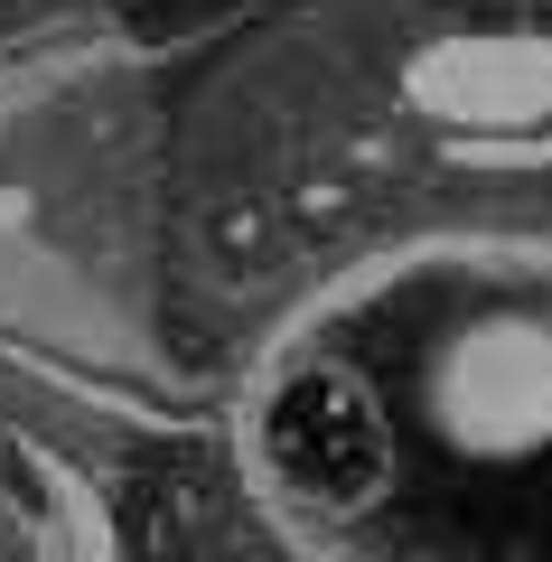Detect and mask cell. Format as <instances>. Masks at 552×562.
Masks as SVG:
<instances>
[{
    "mask_svg": "<svg viewBox=\"0 0 552 562\" xmlns=\"http://www.w3.org/2000/svg\"><path fill=\"white\" fill-rule=\"evenodd\" d=\"M235 450L254 497L300 543L375 535L403 497V413L347 328H291L235 403Z\"/></svg>",
    "mask_w": 552,
    "mask_h": 562,
    "instance_id": "cell-2",
    "label": "cell"
},
{
    "mask_svg": "<svg viewBox=\"0 0 552 562\" xmlns=\"http://www.w3.org/2000/svg\"><path fill=\"white\" fill-rule=\"evenodd\" d=\"M337 328L384 375L403 431L469 479L459 497H515L487 562H552V262L496 244L403 254L337 301Z\"/></svg>",
    "mask_w": 552,
    "mask_h": 562,
    "instance_id": "cell-1",
    "label": "cell"
}]
</instances>
